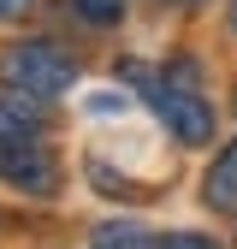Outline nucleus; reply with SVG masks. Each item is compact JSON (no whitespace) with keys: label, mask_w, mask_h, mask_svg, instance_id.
<instances>
[{"label":"nucleus","mask_w":237,"mask_h":249,"mask_svg":"<svg viewBox=\"0 0 237 249\" xmlns=\"http://www.w3.org/2000/svg\"><path fill=\"white\" fill-rule=\"evenodd\" d=\"M0 83L18 89V95H30V101H53V95H66V89L77 83V66L53 42H12L6 53H0Z\"/></svg>","instance_id":"f257e3e1"},{"label":"nucleus","mask_w":237,"mask_h":249,"mask_svg":"<svg viewBox=\"0 0 237 249\" xmlns=\"http://www.w3.org/2000/svg\"><path fill=\"white\" fill-rule=\"evenodd\" d=\"M148 101H154V113L166 119V131L178 137V142H214V107H207L196 89H184V83H154L148 89Z\"/></svg>","instance_id":"f03ea898"},{"label":"nucleus","mask_w":237,"mask_h":249,"mask_svg":"<svg viewBox=\"0 0 237 249\" xmlns=\"http://www.w3.org/2000/svg\"><path fill=\"white\" fill-rule=\"evenodd\" d=\"M0 178H12V184H24V190L48 196L53 190V160H48V148L30 142V137H0Z\"/></svg>","instance_id":"7ed1b4c3"},{"label":"nucleus","mask_w":237,"mask_h":249,"mask_svg":"<svg viewBox=\"0 0 237 249\" xmlns=\"http://www.w3.org/2000/svg\"><path fill=\"white\" fill-rule=\"evenodd\" d=\"M202 202L214 213H237V142H225L214 154V166H207V178H202Z\"/></svg>","instance_id":"20e7f679"},{"label":"nucleus","mask_w":237,"mask_h":249,"mask_svg":"<svg viewBox=\"0 0 237 249\" xmlns=\"http://www.w3.org/2000/svg\"><path fill=\"white\" fill-rule=\"evenodd\" d=\"M148 243H154V237H148V231H136V226H101L89 249H148Z\"/></svg>","instance_id":"39448f33"},{"label":"nucleus","mask_w":237,"mask_h":249,"mask_svg":"<svg viewBox=\"0 0 237 249\" xmlns=\"http://www.w3.org/2000/svg\"><path fill=\"white\" fill-rule=\"evenodd\" d=\"M71 6H77V12H83L89 24H118L131 0H71Z\"/></svg>","instance_id":"423d86ee"},{"label":"nucleus","mask_w":237,"mask_h":249,"mask_svg":"<svg viewBox=\"0 0 237 249\" xmlns=\"http://www.w3.org/2000/svg\"><path fill=\"white\" fill-rule=\"evenodd\" d=\"M148 249H220V243L202 237V231H166V237H154Z\"/></svg>","instance_id":"0eeeda50"},{"label":"nucleus","mask_w":237,"mask_h":249,"mask_svg":"<svg viewBox=\"0 0 237 249\" xmlns=\"http://www.w3.org/2000/svg\"><path fill=\"white\" fill-rule=\"evenodd\" d=\"M36 0H0V24H12V18H24Z\"/></svg>","instance_id":"6e6552de"},{"label":"nucleus","mask_w":237,"mask_h":249,"mask_svg":"<svg viewBox=\"0 0 237 249\" xmlns=\"http://www.w3.org/2000/svg\"><path fill=\"white\" fill-rule=\"evenodd\" d=\"M231 30H237V0H231Z\"/></svg>","instance_id":"1a4fd4ad"}]
</instances>
